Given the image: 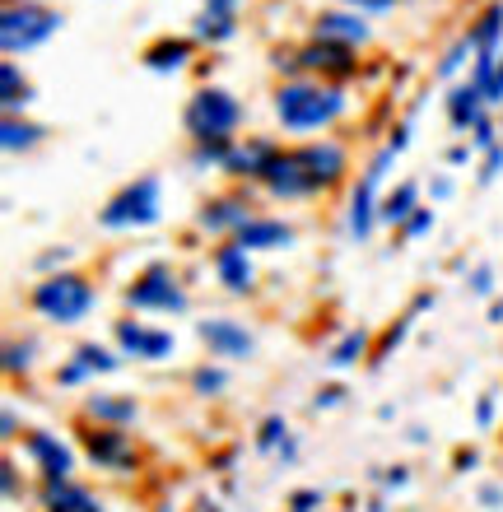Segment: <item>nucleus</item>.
Returning a JSON list of instances; mask_svg holds the SVG:
<instances>
[{
	"label": "nucleus",
	"instance_id": "obj_48",
	"mask_svg": "<svg viewBox=\"0 0 503 512\" xmlns=\"http://www.w3.org/2000/svg\"><path fill=\"white\" fill-rule=\"evenodd\" d=\"M476 419H480V424H494V401H490V396H480V405H476Z\"/></svg>",
	"mask_w": 503,
	"mask_h": 512
},
{
	"label": "nucleus",
	"instance_id": "obj_49",
	"mask_svg": "<svg viewBox=\"0 0 503 512\" xmlns=\"http://www.w3.org/2000/svg\"><path fill=\"white\" fill-rule=\"evenodd\" d=\"M429 191H434V201H448V196H452V182H448V177H438Z\"/></svg>",
	"mask_w": 503,
	"mask_h": 512
},
{
	"label": "nucleus",
	"instance_id": "obj_35",
	"mask_svg": "<svg viewBox=\"0 0 503 512\" xmlns=\"http://www.w3.org/2000/svg\"><path fill=\"white\" fill-rule=\"evenodd\" d=\"M499 173H503V140L490 149V154H485V163H480V187H490Z\"/></svg>",
	"mask_w": 503,
	"mask_h": 512
},
{
	"label": "nucleus",
	"instance_id": "obj_12",
	"mask_svg": "<svg viewBox=\"0 0 503 512\" xmlns=\"http://www.w3.org/2000/svg\"><path fill=\"white\" fill-rule=\"evenodd\" d=\"M313 38L322 42H340V47H364L368 42V24L359 10H322L313 19Z\"/></svg>",
	"mask_w": 503,
	"mask_h": 512
},
{
	"label": "nucleus",
	"instance_id": "obj_16",
	"mask_svg": "<svg viewBox=\"0 0 503 512\" xmlns=\"http://www.w3.org/2000/svg\"><path fill=\"white\" fill-rule=\"evenodd\" d=\"M252 205L243 201V196H215V201H205L201 205V215H196V224L210 233H224V229H243V224H252Z\"/></svg>",
	"mask_w": 503,
	"mask_h": 512
},
{
	"label": "nucleus",
	"instance_id": "obj_29",
	"mask_svg": "<svg viewBox=\"0 0 503 512\" xmlns=\"http://www.w3.org/2000/svg\"><path fill=\"white\" fill-rule=\"evenodd\" d=\"M364 350H368V336H364V331H345V336H340V345L331 350V368L359 364V359H364Z\"/></svg>",
	"mask_w": 503,
	"mask_h": 512
},
{
	"label": "nucleus",
	"instance_id": "obj_30",
	"mask_svg": "<svg viewBox=\"0 0 503 512\" xmlns=\"http://www.w3.org/2000/svg\"><path fill=\"white\" fill-rule=\"evenodd\" d=\"M238 33V19H215V14H196V38L201 42H229Z\"/></svg>",
	"mask_w": 503,
	"mask_h": 512
},
{
	"label": "nucleus",
	"instance_id": "obj_9",
	"mask_svg": "<svg viewBox=\"0 0 503 512\" xmlns=\"http://www.w3.org/2000/svg\"><path fill=\"white\" fill-rule=\"evenodd\" d=\"M126 303L140 312H182L187 308V294L177 289L168 266H150L136 284H126Z\"/></svg>",
	"mask_w": 503,
	"mask_h": 512
},
{
	"label": "nucleus",
	"instance_id": "obj_46",
	"mask_svg": "<svg viewBox=\"0 0 503 512\" xmlns=\"http://www.w3.org/2000/svg\"><path fill=\"white\" fill-rule=\"evenodd\" d=\"M448 163H452V168H462V163H471V145H452V149H448Z\"/></svg>",
	"mask_w": 503,
	"mask_h": 512
},
{
	"label": "nucleus",
	"instance_id": "obj_40",
	"mask_svg": "<svg viewBox=\"0 0 503 512\" xmlns=\"http://www.w3.org/2000/svg\"><path fill=\"white\" fill-rule=\"evenodd\" d=\"M406 331H410V317H401V322H396L392 331L382 336V350H378V359H382V354H387V350H392V345H401V340H406Z\"/></svg>",
	"mask_w": 503,
	"mask_h": 512
},
{
	"label": "nucleus",
	"instance_id": "obj_38",
	"mask_svg": "<svg viewBox=\"0 0 503 512\" xmlns=\"http://www.w3.org/2000/svg\"><path fill=\"white\" fill-rule=\"evenodd\" d=\"M322 508V494L317 489H299L294 499H289V512H317Z\"/></svg>",
	"mask_w": 503,
	"mask_h": 512
},
{
	"label": "nucleus",
	"instance_id": "obj_4",
	"mask_svg": "<svg viewBox=\"0 0 503 512\" xmlns=\"http://www.w3.org/2000/svg\"><path fill=\"white\" fill-rule=\"evenodd\" d=\"M33 308L56 326H75L94 308V284L84 280V275H75V270L47 275L42 284H33Z\"/></svg>",
	"mask_w": 503,
	"mask_h": 512
},
{
	"label": "nucleus",
	"instance_id": "obj_28",
	"mask_svg": "<svg viewBox=\"0 0 503 512\" xmlns=\"http://www.w3.org/2000/svg\"><path fill=\"white\" fill-rule=\"evenodd\" d=\"M233 135H219V140H196V149H191V163L196 168H224L229 163V154H233Z\"/></svg>",
	"mask_w": 503,
	"mask_h": 512
},
{
	"label": "nucleus",
	"instance_id": "obj_6",
	"mask_svg": "<svg viewBox=\"0 0 503 512\" xmlns=\"http://www.w3.org/2000/svg\"><path fill=\"white\" fill-rule=\"evenodd\" d=\"M182 122H187L191 140H219V135H233L243 126V103L229 94V89H215V84H205L196 89L182 112Z\"/></svg>",
	"mask_w": 503,
	"mask_h": 512
},
{
	"label": "nucleus",
	"instance_id": "obj_3",
	"mask_svg": "<svg viewBox=\"0 0 503 512\" xmlns=\"http://www.w3.org/2000/svg\"><path fill=\"white\" fill-rule=\"evenodd\" d=\"M164 215V182L154 173L126 182L117 196H112L103 210H98V224L103 229H150Z\"/></svg>",
	"mask_w": 503,
	"mask_h": 512
},
{
	"label": "nucleus",
	"instance_id": "obj_10",
	"mask_svg": "<svg viewBox=\"0 0 503 512\" xmlns=\"http://www.w3.org/2000/svg\"><path fill=\"white\" fill-rule=\"evenodd\" d=\"M24 452L33 457L42 480H70V471H75V457H70V447L56 433H42V429L24 433Z\"/></svg>",
	"mask_w": 503,
	"mask_h": 512
},
{
	"label": "nucleus",
	"instance_id": "obj_1",
	"mask_svg": "<svg viewBox=\"0 0 503 512\" xmlns=\"http://www.w3.org/2000/svg\"><path fill=\"white\" fill-rule=\"evenodd\" d=\"M350 108V98L340 84L327 80H285L275 89V117L285 131H322V126L340 122Z\"/></svg>",
	"mask_w": 503,
	"mask_h": 512
},
{
	"label": "nucleus",
	"instance_id": "obj_20",
	"mask_svg": "<svg viewBox=\"0 0 503 512\" xmlns=\"http://www.w3.org/2000/svg\"><path fill=\"white\" fill-rule=\"evenodd\" d=\"M117 364H122V359H117L112 350H103V345H80L75 359L56 373V382H61V387H75V382H84L89 373H112Z\"/></svg>",
	"mask_w": 503,
	"mask_h": 512
},
{
	"label": "nucleus",
	"instance_id": "obj_44",
	"mask_svg": "<svg viewBox=\"0 0 503 512\" xmlns=\"http://www.w3.org/2000/svg\"><path fill=\"white\" fill-rule=\"evenodd\" d=\"M406 145H410V122H401V126L392 131V140H387V149H392V154H401Z\"/></svg>",
	"mask_w": 503,
	"mask_h": 512
},
{
	"label": "nucleus",
	"instance_id": "obj_5",
	"mask_svg": "<svg viewBox=\"0 0 503 512\" xmlns=\"http://www.w3.org/2000/svg\"><path fill=\"white\" fill-rule=\"evenodd\" d=\"M275 70H289L299 80H350L359 61H354V47H340V42H303L294 52H275Z\"/></svg>",
	"mask_w": 503,
	"mask_h": 512
},
{
	"label": "nucleus",
	"instance_id": "obj_24",
	"mask_svg": "<svg viewBox=\"0 0 503 512\" xmlns=\"http://www.w3.org/2000/svg\"><path fill=\"white\" fill-rule=\"evenodd\" d=\"M420 210V187L415 182H401L396 191H387L378 205V224H392V229H401L410 215Z\"/></svg>",
	"mask_w": 503,
	"mask_h": 512
},
{
	"label": "nucleus",
	"instance_id": "obj_15",
	"mask_svg": "<svg viewBox=\"0 0 503 512\" xmlns=\"http://www.w3.org/2000/svg\"><path fill=\"white\" fill-rule=\"evenodd\" d=\"M233 243L243 247V252H275V247H289V243H294V229H289L285 219L257 215L252 224H243V229L233 233Z\"/></svg>",
	"mask_w": 503,
	"mask_h": 512
},
{
	"label": "nucleus",
	"instance_id": "obj_22",
	"mask_svg": "<svg viewBox=\"0 0 503 512\" xmlns=\"http://www.w3.org/2000/svg\"><path fill=\"white\" fill-rule=\"evenodd\" d=\"M191 52H196V42L191 38H159L145 47V70H154V75H173V70H182L191 61Z\"/></svg>",
	"mask_w": 503,
	"mask_h": 512
},
{
	"label": "nucleus",
	"instance_id": "obj_19",
	"mask_svg": "<svg viewBox=\"0 0 503 512\" xmlns=\"http://www.w3.org/2000/svg\"><path fill=\"white\" fill-rule=\"evenodd\" d=\"M42 508L47 512H103V503L89 489L75 485V480H47L42 485Z\"/></svg>",
	"mask_w": 503,
	"mask_h": 512
},
{
	"label": "nucleus",
	"instance_id": "obj_23",
	"mask_svg": "<svg viewBox=\"0 0 503 512\" xmlns=\"http://www.w3.org/2000/svg\"><path fill=\"white\" fill-rule=\"evenodd\" d=\"M480 117H485V94H480L471 80L457 84V89L448 94V122H452V131H471Z\"/></svg>",
	"mask_w": 503,
	"mask_h": 512
},
{
	"label": "nucleus",
	"instance_id": "obj_25",
	"mask_svg": "<svg viewBox=\"0 0 503 512\" xmlns=\"http://www.w3.org/2000/svg\"><path fill=\"white\" fill-rule=\"evenodd\" d=\"M0 98H5V112H14V117L33 103V84L24 80V70L14 66V61H5V66H0Z\"/></svg>",
	"mask_w": 503,
	"mask_h": 512
},
{
	"label": "nucleus",
	"instance_id": "obj_7",
	"mask_svg": "<svg viewBox=\"0 0 503 512\" xmlns=\"http://www.w3.org/2000/svg\"><path fill=\"white\" fill-rule=\"evenodd\" d=\"M261 187L271 191L275 201H303V196L327 191V182L317 177V168L308 163L303 149H280V159L271 163V173L261 177Z\"/></svg>",
	"mask_w": 503,
	"mask_h": 512
},
{
	"label": "nucleus",
	"instance_id": "obj_31",
	"mask_svg": "<svg viewBox=\"0 0 503 512\" xmlns=\"http://www.w3.org/2000/svg\"><path fill=\"white\" fill-rule=\"evenodd\" d=\"M285 443H289L285 419H280V415L261 419V433H257V447H261V452H271V447H285Z\"/></svg>",
	"mask_w": 503,
	"mask_h": 512
},
{
	"label": "nucleus",
	"instance_id": "obj_37",
	"mask_svg": "<svg viewBox=\"0 0 503 512\" xmlns=\"http://www.w3.org/2000/svg\"><path fill=\"white\" fill-rule=\"evenodd\" d=\"M33 364V345H10V350H5V368H10V373H19V368H28Z\"/></svg>",
	"mask_w": 503,
	"mask_h": 512
},
{
	"label": "nucleus",
	"instance_id": "obj_11",
	"mask_svg": "<svg viewBox=\"0 0 503 512\" xmlns=\"http://www.w3.org/2000/svg\"><path fill=\"white\" fill-rule=\"evenodd\" d=\"M275 159H280V145H275V140L252 135V140H238V145H233L229 163H224V173H229V177H247V182H261V177L271 173Z\"/></svg>",
	"mask_w": 503,
	"mask_h": 512
},
{
	"label": "nucleus",
	"instance_id": "obj_42",
	"mask_svg": "<svg viewBox=\"0 0 503 512\" xmlns=\"http://www.w3.org/2000/svg\"><path fill=\"white\" fill-rule=\"evenodd\" d=\"M471 289H476V294H490V289H494V270L490 266H476V270H471Z\"/></svg>",
	"mask_w": 503,
	"mask_h": 512
},
{
	"label": "nucleus",
	"instance_id": "obj_27",
	"mask_svg": "<svg viewBox=\"0 0 503 512\" xmlns=\"http://www.w3.org/2000/svg\"><path fill=\"white\" fill-rule=\"evenodd\" d=\"M38 140H42V126H33L28 117H14V112H5V122H0V145H5V154L33 149Z\"/></svg>",
	"mask_w": 503,
	"mask_h": 512
},
{
	"label": "nucleus",
	"instance_id": "obj_50",
	"mask_svg": "<svg viewBox=\"0 0 503 512\" xmlns=\"http://www.w3.org/2000/svg\"><path fill=\"white\" fill-rule=\"evenodd\" d=\"M340 401V387H327V391H317V410H322V405H336Z\"/></svg>",
	"mask_w": 503,
	"mask_h": 512
},
{
	"label": "nucleus",
	"instance_id": "obj_17",
	"mask_svg": "<svg viewBox=\"0 0 503 512\" xmlns=\"http://www.w3.org/2000/svg\"><path fill=\"white\" fill-rule=\"evenodd\" d=\"M196 331H201V340L219 354V359H247V354H252V336H247V331H243L238 322H229V317L201 322Z\"/></svg>",
	"mask_w": 503,
	"mask_h": 512
},
{
	"label": "nucleus",
	"instance_id": "obj_41",
	"mask_svg": "<svg viewBox=\"0 0 503 512\" xmlns=\"http://www.w3.org/2000/svg\"><path fill=\"white\" fill-rule=\"evenodd\" d=\"M485 103H490V108H503V56H499V70H494V84L485 89Z\"/></svg>",
	"mask_w": 503,
	"mask_h": 512
},
{
	"label": "nucleus",
	"instance_id": "obj_36",
	"mask_svg": "<svg viewBox=\"0 0 503 512\" xmlns=\"http://www.w3.org/2000/svg\"><path fill=\"white\" fill-rule=\"evenodd\" d=\"M429 229H434V210H415V215L401 224V233H406V238H420V233H429Z\"/></svg>",
	"mask_w": 503,
	"mask_h": 512
},
{
	"label": "nucleus",
	"instance_id": "obj_43",
	"mask_svg": "<svg viewBox=\"0 0 503 512\" xmlns=\"http://www.w3.org/2000/svg\"><path fill=\"white\" fill-rule=\"evenodd\" d=\"M345 5H350V10H359V14H382V10H392L396 0H345Z\"/></svg>",
	"mask_w": 503,
	"mask_h": 512
},
{
	"label": "nucleus",
	"instance_id": "obj_26",
	"mask_svg": "<svg viewBox=\"0 0 503 512\" xmlns=\"http://www.w3.org/2000/svg\"><path fill=\"white\" fill-rule=\"evenodd\" d=\"M89 415L98 424H108V429H122L136 419V401L131 396H89Z\"/></svg>",
	"mask_w": 503,
	"mask_h": 512
},
{
	"label": "nucleus",
	"instance_id": "obj_2",
	"mask_svg": "<svg viewBox=\"0 0 503 512\" xmlns=\"http://www.w3.org/2000/svg\"><path fill=\"white\" fill-rule=\"evenodd\" d=\"M61 24H66V19H61L52 5L10 0L5 14H0V47H5V56H24V52H33V47H42V42H52L56 33H61Z\"/></svg>",
	"mask_w": 503,
	"mask_h": 512
},
{
	"label": "nucleus",
	"instance_id": "obj_34",
	"mask_svg": "<svg viewBox=\"0 0 503 512\" xmlns=\"http://www.w3.org/2000/svg\"><path fill=\"white\" fill-rule=\"evenodd\" d=\"M494 145H499V135H494V122H490V117H480V122L471 126V149H485V154H490Z\"/></svg>",
	"mask_w": 503,
	"mask_h": 512
},
{
	"label": "nucleus",
	"instance_id": "obj_33",
	"mask_svg": "<svg viewBox=\"0 0 503 512\" xmlns=\"http://www.w3.org/2000/svg\"><path fill=\"white\" fill-rule=\"evenodd\" d=\"M466 56H471V42H452L448 47V56H443V61H438V75H443V80H448V75H457V70H462V61Z\"/></svg>",
	"mask_w": 503,
	"mask_h": 512
},
{
	"label": "nucleus",
	"instance_id": "obj_52",
	"mask_svg": "<svg viewBox=\"0 0 503 512\" xmlns=\"http://www.w3.org/2000/svg\"><path fill=\"white\" fill-rule=\"evenodd\" d=\"M490 322H503V298H494L490 303Z\"/></svg>",
	"mask_w": 503,
	"mask_h": 512
},
{
	"label": "nucleus",
	"instance_id": "obj_45",
	"mask_svg": "<svg viewBox=\"0 0 503 512\" xmlns=\"http://www.w3.org/2000/svg\"><path fill=\"white\" fill-rule=\"evenodd\" d=\"M0 480H5V499H14V494H19V475H14V466H10V461L0 466Z\"/></svg>",
	"mask_w": 503,
	"mask_h": 512
},
{
	"label": "nucleus",
	"instance_id": "obj_21",
	"mask_svg": "<svg viewBox=\"0 0 503 512\" xmlns=\"http://www.w3.org/2000/svg\"><path fill=\"white\" fill-rule=\"evenodd\" d=\"M466 42L476 56H499V42H503V0H490L480 19L466 28Z\"/></svg>",
	"mask_w": 503,
	"mask_h": 512
},
{
	"label": "nucleus",
	"instance_id": "obj_18",
	"mask_svg": "<svg viewBox=\"0 0 503 512\" xmlns=\"http://www.w3.org/2000/svg\"><path fill=\"white\" fill-rule=\"evenodd\" d=\"M215 270H219V284L229 289V294H247L252 280H257V270H252V252H243L238 243L219 247L215 252Z\"/></svg>",
	"mask_w": 503,
	"mask_h": 512
},
{
	"label": "nucleus",
	"instance_id": "obj_8",
	"mask_svg": "<svg viewBox=\"0 0 503 512\" xmlns=\"http://www.w3.org/2000/svg\"><path fill=\"white\" fill-rule=\"evenodd\" d=\"M392 149L382 145L378 154H373V163L364 168V177H359V187H354V196H350V238H359L364 243L368 233H373V224H378V187H382V173L392 168Z\"/></svg>",
	"mask_w": 503,
	"mask_h": 512
},
{
	"label": "nucleus",
	"instance_id": "obj_13",
	"mask_svg": "<svg viewBox=\"0 0 503 512\" xmlns=\"http://www.w3.org/2000/svg\"><path fill=\"white\" fill-rule=\"evenodd\" d=\"M117 345L136 359H168L173 354V331H150L140 322H117Z\"/></svg>",
	"mask_w": 503,
	"mask_h": 512
},
{
	"label": "nucleus",
	"instance_id": "obj_47",
	"mask_svg": "<svg viewBox=\"0 0 503 512\" xmlns=\"http://www.w3.org/2000/svg\"><path fill=\"white\" fill-rule=\"evenodd\" d=\"M480 503H490V508H499V503H503V489H499V485H480Z\"/></svg>",
	"mask_w": 503,
	"mask_h": 512
},
{
	"label": "nucleus",
	"instance_id": "obj_14",
	"mask_svg": "<svg viewBox=\"0 0 503 512\" xmlns=\"http://www.w3.org/2000/svg\"><path fill=\"white\" fill-rule=\"evenodd\" d=\"M84 447H89V457L98 466H112V471H126V466H136V447L126 438L122 429H94L84 433Z\"/></svg>",
	"mask_w": 503,
	"mask_h": 512
},
{
	"label": "nucleus",
	"instance_id": "obj_39",
	"mask_svg": "<svg viewBox=\"0 0 503 512\" xmlns=\"http://www.w3.org/2000/svg\"><path fill=\"white\" fill-rule=\"evenodd\" d=\"M201 14H215V19H238V0H205Z\"/></svg>",
	"mask_w": 503,
	"mask_h": 512
},
{
	"label": "nucleus",
	"instance_id": "obj_32",
	"mask_svg": "<svg viewBox=\"0 0 503 512\" xmlns=\"http://www.w3.org/2000/svg\"><path fill=\"white\" fill-rule=\"evenodd\" d=\"M191 387L201 391V396H215V391L229 387V373H224V368H196V373H191Z\"/></svg>",
	"mask_w": 503,
	"mask_h": 512
},
{
	"label": "nucleus",
	"instance_id": "obj_51",
	"mask_svg": "<svg viewBox=\"0 0 503 512\" xmlns=\"http://www.w3.org/2000/svg\"><path fill=\"white\" fill-rule=\"evenodd\" d=\"M14 433H19V415H14V410H5V438H14Z\"/></svg>",
	"mask_w": 503,
	"mask_h": 512
}]
</instances>
